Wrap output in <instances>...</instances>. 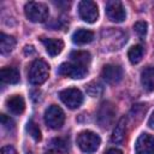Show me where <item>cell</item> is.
Here are the masks:
<instances>
[{
	"instance_id": "cell-10",
	"label": "cell",
	"mask_w": 154,
	"mask_h": 154,
	"mask_svg": "<svg viewBox=\"0 0 154 154\" xmlns=\"http://www.w3.org/2000/svg\"><path fill=\"white\" fill-rule=\"evenodd\" d=\"M101 76L107 83L116 84V83L120 82L123 78V69L119 65L107 64L103 66V69L101 71Z\"/></svg>"
},
{
	"instance_id": "cell-17",
	"label": "cell",
	"mask_w": 154,
	"mask_h": 154,
	"mask_svg": "<svg viewBox=\"0 0 154 154\" xmlns=\"http://www.w3.org/2000/svg\"><path fill=\"white\" fill-rule=\"evenodd\" d=\"M94 40V32L87 29H78L72 34V41L77 45H85Z\"/></svg>"
},
{
	"instance_id": "cell-5",
	"label": "cell",
	"mask_w": 154,
	"mask_h": 154,
	"mask_svg": "<svg viewBox=\"0 0 154 154\" xmlns=\"http://www.w3.org/2000/svg\"><path fill=\"white\" fill-rule=\"evenodd\" d=\"M43 118H45V123L47 124V126H49L51 129L57 130V129H60L64 125L65 113L59 106L52 105L45 111Z\"/></svg>"
},
{
	"instance_id": "cell-23",
	"label": "cell",
	"mask_w": 154,
	"mask_h": 154,
	"mask_svg": "<svg viewBox=\"0 0 154 154\" xmlns=\"http://www.w3.org/2000/svg\"><path fill=\"white\" fill-rule=\"evenodd\" d=\"M51 144L52 148L58 153H66V150L69 149V144L65 138H54L52 140Z\"/></svg>"
},
{
	"instance_id": "cell-7",
	"label": "cell",
	"mask_w": 154,
	"mask_h": 154,
	"mask_svg": "<svg viewBox=\"0 0 154 154\" xmlns=\"http://www.w3.org/2000/svg\"><path fill=\"white\" fill-rule=\"evenodd\" d=\"M78 14L81 19L87 23H94L99 18V10L96 2L91 0H82L78 4Z\"/></svg>"
},
{
	"instance_id": "cell-12",
	"label": "cell",
	"mask_w": 154,
	"mask_h": 154,
	"mask_svg": "<svg viewBox=\"0 0 154 154\" xmlns=\"http://www.w3.org/2000/svg\"><path fill=\"white\" fill-rule=\"evenodd\" d=\"M6 107L12 114H22L25 109V101L22 95H12L6 100Z\"/></svg>"
},
{
	"instance_id": "cell-25",
	"label": "cell",
	"mask_w": 154,
	"mask_h": 154,
	"mask_svg": "<svg viewBox=\"0 0 154 154\" xmlns=\"http://www.w3.org/2000/svg\"><path fill=\"white\" fill-rule=\"evenodd\" d=\"M1 125H2L4 128H6V129H10V130L14 128L13 120H12L10 117L5 116V114H1Z\"/></svg>"
},
{
	"instance_id": "cell-30",
	"label": "cell",
	"mask_w": 154,
	"mask_h": 154,
	"mask_svg": "<svg viewBox=\"0 0 154 154\" xmlns=\"http://www.w3.org/2000/svg\"><path fill=\"white\" fill-rule=\"evenodd\" d=\"M26 154H31V153H30V152H28V153H26Z\"/></svg>"
},
{
	"instance_id": "cell-14",
	"label": "cell",
	"mask_w": 154,
	"mask_h": 154,
	"mask_svg": "<svg viewBox=\"0 0 154 154\" xmlns=\"http://www.w3.org/2000/svg\"><path fill=\"white\" fill-rule=\"evenodd\" d=\"M0 79L2 83H6V84H16L19 82L20 75L16 67L6 66V67H2L0 71Z\"/></svg>"
},
{
	"instance_id": "cell-13",
	"label": "cell",
	"mask_w": 154,
	"mask_h": 154,
	"mask_svg": "<svg viewBox=\"0 0 154 154\" xmlns=\"http://www.w3.org/2000/svg\"><path fill=\"white\" fill-rule=\"evenodd\" d=\"M41 42L43 43L47 53L51 57H55L58 54L61 53L63 48H64V42L60 38H47V37H42Z\"/></svg>"
},
{
	"instance_id": "cell-22",
	"label": "cell",
	"mask_w": 154,
	"mask_h": 154,
	"mask_svg": "<svg viewBox=\"0 0 154 154\" xmlns=\"http://www.w3.org/2000/svg\"><path fill=\"white\" fill-rule=\"evenodd\" d=\"M87 93H88V95H90V96H93V97H96V96H100L101 94H102V91H103V87L99 83V82H90L88 85H87Z\"/></svg>"
},
{
	"instance_id": "cell-4",
	"label": "cell",
	"mask_w": 154,
	"mask_h": 154,
	"mask_svg": "<svg viewBox=\"0 0 154 154\" xmlns=\"http://www.w3.org/2000/svg\"><path fill=\"white\" fill-rule=\"evenodd\" d=\"M116 113H117V109L112 102H109V101L102 102L97 111V114H96V120H97L99 125L103 129L109 128L114 122Z\"/></svg>"
},
{
	"instance_id": "cell-2",
	"label": "cell",
	"mask_w": 154,
	"mask_h": 154,
	"mask_svg": "<svg viewBox=\"0 0 154 154\" xmlns=\"http://www.w3.org/2000/svg\"><path fill=\"white\" fill-rule=\"evenodd\" d=\"M24 13H25V17L32 23H42L49 16L47 5L43 2H36V1L26 2L24 6Z\"/></svg>"
},
{
	"instance_id": "cell-8",
	"label": "cell",
	"mask_w": 154,
	"mask_h": 154,
	"mask_svg": "<svg viewBox=\"0 0 154 154\" xmlns=\"http://www.w3.org/2000/svg\"><path fill=\"white\" fill-rule=\"evenodd\" d=\"M58 73L73 79H81L88 73V70L85 66L78 65L76 63H63L58 67Z\"/></svg>"
},
{
	"instance_id": "cell-27",
	"label": "cell",
	"mask_w": 154,
	"mask_h": 154,
	"mask_svg": "<svg viewBox=\"0 0 154 154\" xmlns=\"http://www.w3.org/2000/svg\"><path fill=\"white\" fill-rule=\"evenodd\" d=\"M105 154H123V153H122V150H119L117 148H109Z\"/></svg>"
},
{
	"instance_id": "cell-19",
	"label": "cell",
	"mask_w": 154,
	"mask_h": 154,
	"mask_svg": "<svg viewBox=\"0 0 154 154\" xmlns=\"http://www.w3.org/2000/svg\"><path fill=\"white\" fill-rule=\"evenodd\" d=\"M70 58H71L72 63H76L78 65H82L85 67L91 60V55L87 51H73V52H71Z\"/></svg>"
},
{
	"instance_id": "cell-21",
	"label": "cell",
	"mask_w": 154,
	"mask_h": 154,
	"mask_svg": "<svg viewBox=\"0 0 154 154\" xmlns=\"http://www.w3.org/2000/svg\"><path fill=\"white\" fill-rule=\"evenodd\" d=\"M25 129H26V131L29 132V135L35 140V141H41V130H40V128H38V125L34 122V120H29L28 123H26V126H25Z\"/></svg>"
},
{
	"instance_id": "cell-24",
	"label": "cell",
	"mask_w": 154,
	"mask_h": 154,
	"mask_svg": "<svg viewBox=\"0 0 154 154\" xmlns=\"http://www.w3.org/2000/svg\"><path fill=\"white\" fill-rule=\"evenodd\" d=\"M147 29H148V24L144 20H138L134 24V30L141 37H144L147 35Z\"/></svg>"
},
{
	"instance_id": "cell-26",
	"label": "cell",
	"mask_w": 154,
	"mask_h": 154,
	"mask_svg": "<svg viewBox=\"0 0 154 154\" xmlns=\"http://www.w3.org/2000/svg\"><path fill=\"white\" fill-rule=\"evenodd\" d=\"M0 154H17V152H16V149H14L13 147L6 146V147H2V148H1Z\"/></svg>"
},
{
	"instance_id": "cell-3",
	"label": "cell",
	"mask_w": 154,
	"mask_h": 154,
	"mask_svg": "<svg viewBox=\"0 0 154 154\" xmlns=\"http://www.w3.org/2000/svg\"><path fill=\"white\" fill-rule=\"evenodd\" d=\"M100 143H101L100 136L90 130L82 131L77 136V144L79 149L87 154H93L94 152H96L97 148L100 147Z\"/></svg>"
},
{
	"instance_id": "cell-16",
	"label": "cell",
	"mask_w": 154,
	"mask_h": 154,
	"mask_svg": "<svg viewBox=\"0 0 154 154\" xmlns=\"http://www.w3.org/2000/svg\"><path fill=\"white\" fill-rule=\"evenodd\" d=\"M125 132H126V119L123 117L118 120L114 130H113V134H112V142L113 143H122L125 138Z\"/></svg>"
},
{
	"instance_id": "cell-20",
	"label": "cell",
	"mask_w": 154,
	"mask_h": 154,
	"mask_svg": "<svg viewBox=\"0 0 154 154\" xmlns=\"http://www.w3.org/2000/svg\"><path fill=\"white\" fill-rule=\"evenodd\" d=\"M143 53H144L143 47L141 45H135L129 49L128 58H129L131 64H138L143 58Z\"/></svg>"
},
{
	"instance_id": "cell-1",
	"label": "cell",
	"mask_w": 154,
	"mask_h": 154,
	"mask_svg": "<svg viewBox=\"0 0 154 154\" xmlns=\"http://www.w3.org/2000/svg\"><path fill=\"white\" fill-rule=\"evenodd\" d=\"M49 77V66L48 64L42 59H36L32 61L29 69L28 79L31 84L40 85L47 81Z\"/></svg>"
},
{
	"instance_id": "cell-28",
	"label": "cell",
	"mask_w": 154,
	"mask_h": 154,
	"mask_svg": "<svg viewBox=\"0 0 154 154\" xmlns=\"http://www.w3.org/2000/svg\"><path fill=\"white\" fill-rule=\"evenodd\" d=\"M148 126L154 130V112L150 114V117H149V119H148Z\"/></svg>"
},
{
	"instance_id": "cell-15",
	"label": "cell",
	"mask_w": 154,
	"mask_h": 154,
	"mask_svg": "<svg viewBox=\"0 0 154 154\" xmlns=\"http://www.w3.org/2000/svg\"><path fill=\"white\" fill-rule=\"evenodd\" d=\"M141 83L146 91H154V66H147L141 72Z\"/></svg>"
},
{
	"instance_id": "cell-9",
	"label": "cell",
	"mask_w": 154,
	"mask_h": 154,
	"mask_svg": "<svg viewBox=\"0 0 154 154\" xmlns=\"http://www.w3.org/2000/svg\"><path fill=\"white\" fill-rule=\"evenodd\" d=\"M106 14H107L109 20L116 22V23H122L126 17L123 4L120 1H117V0L107 1V4H106Z\"/></svg>"
},
{
	"instance_id": "cell-6",
	"label": "cell",
	"mask_w": 154,
	"mask_h": 154,
	"mask_svg": "<svg viewBox=\"0 0 154 154\" xmlns=\"http://www.w3.org/2000/svg\"><path fill=\"white\" fill-rule=\"evenodd\" d=\"M59 97L70 109L78 108L83 102V94L77 88H67L59 93Z\"/></svg>"
},
{
	"instance_id": "cell-11",
	"label": "cell",
	"mask_w": 154,
	"mask_h": 154,
	"mask_svg": "<svg viewBox=\"0 0 154 154\" xmlns=\"http://www.w3.org/2000/svg\"><path fill=\"white\" fill-rule=\"evenodd\" d=\"M136 154H154V136L149 134H142L138 136L135 143Z\"/></svg>"
},
{
	"instance_id": "cell-18",
	"label": "cell",
	"mask_w": 154,
	"mask_h": 154,
	"mask_svg": "<svg viewBox=\"0 0 154 154\" xmlns=\"http://www.w3.org/2000/svg\"><path fill=\"white\" fill-rule=\"evenodd\" d=\"M16 46V40L13 36L6 35L4 32L0 34V51L2 54H8L13 51Z\"/></svg>"
},
{
	"instance_id": "cell-29",
	"label": "cell",
	"mask_w": 154,
	"mask_h": 154,
	"mask_svg": "<svg viewBox=\"0 0 154 154\" xmlns=\"http://www.w3.org/2000/svg\"><path fill=\"white\" fill-rule=\"evenodd\" d=\"M24 53H25V54H32V53H35V49H34L32 46H25Z\"/></svg>"
}]
</instances>
